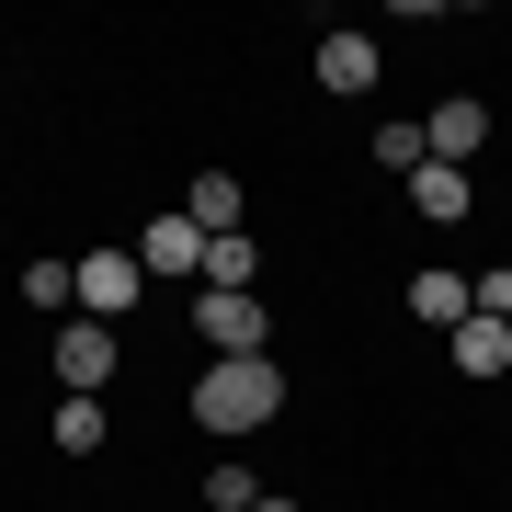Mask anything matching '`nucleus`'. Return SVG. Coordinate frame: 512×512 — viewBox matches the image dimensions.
Wrapping results in <instances>:
<instances>
[{
    "label": "nucleus",
    "mask_w": 512,
    "mask_h": 512,
    "mask_svg": "<svg viewBox=\"0 0 512 512\" xmlns=\"http://www.w3.org/2000/svg\"><path fill=\"white\" fill-rule=\"evenodd\" d=\"M285 410V365H274V353H228V365H205V387H194V421H205V433H262V421H274Z\"/></svg>",
    "instance_id": "nucleus-1"
},
{
    "label": "nucleus",
    "mask_w": 512,
    "mask_h": 512,
    "mask_svg": "<svg viewBox=\"0 0 512 512\" xmlns=\"http://www.w3.org/2000/svg\"><path fill=\"white\" fill-rule=\"evenodd\" d=\"M137 296H148V262H137V251H80V319L114 330Z\"/></svg>",
    "instance_id": "nucleus-2"
},
{
    "label": "nucleus",
    "mask_w": 512,
    "mask_h": 512,
    "mask_svg": "<svg viewBox=\"0 0 512 512\" xmlns=\"http://www.w3.org/2000/svg\"><path fill=\"white\" fill-rule=\"evenodd\" d=\"M421 148H433L444 171H467L478 148H490V103H478V92H456V103H433V114H421Z\"/></svg>",
    "instance_id": "nucleus-3"
},
{
    "label": "nucleus",
    "mask_w": 512,
    "mask_h": 512,
    "mask_svg": "<svg viewBox=\"0 0 512 512\" xmlns=\"http://www.w3.org/2000/svg\"><path fill=\"white\" fill-rule=\"evenodd\" d=\"M103 376H114V330H103V319H57V387L92 399Z\"/></svg>",
    "instance_id": "nucleus-4"
},
{
    "label": "nucleus",
    "mask_w": 512,
    "mask_h": 512,
    "mask_svg": "<svg viewBox=\"0 0 512 512\" xmlns=\"http://www.w3.org/2000/svg\"><path fill=\"white\" fill-rule=\"evenodd\" d=\"M137 262H148V274H160V285H205V228L194 217H148V239H137Z\"/></svg>",
    "instance_id": "nucleus-5"
},
{
    "label": "nucleus",
    "mask_w": 512,
    "mask_h": 512,
    "mask_svg": "<svg viewBox=\"0 0 512 512\" xmlns=\"http://www.w3.org/2000/svg\"><path fill=\"white\" fill-rule=\"evenodd\" d=\"M444 353H456V376H512V319L467 308L456 330H444Z\"/></svg>",
    "instance_id": "nucleus-6"
},
{
    "label": "nucleus",
    "mask_w": 512,
    "mask_h": 512,
    "mask_svg": "<svg viewBox=\"0 0 512 512\" xmlns=\"http://www.w3.org/2000/svg\"><path fill=\"white\" fill-rule=\"evenodd\" d=\"M194 330H205L217 365H228V353H262V308H251V296H194Z\"/></svg>",
    "instance_id": "nucleus-7"
},
{
    "label": "nucleus",
    "mask_w": 512,
    "mask_h": 512,
    "mask_svg": "<svg viewBox=\"0 0 512 512\" xmlns=\"http://www.w3.org/2000/svg\"><path fill=\"white\" fill-rule=\"evenodd\" d=\"M376 69H387L376 35H342V23L319 35V92H376Z\"/></svg>",
    "instance_id": "nucleus-8"
},
{
    "label": "nucleus",
    "mask_w": 512,
    "mask_h": 512,
    "mask_svg": "<svg viewBox=\"0 0 512 512\" xmlns=\"http://www.w3.org/2000/svg\"><path fill=\"white\" fill-rule=\"evenodd\" d=\"M410 205H421V217H433V228H456V217H467L478 194H467V171H444V160H421V171H410Z\"/></svg>",
    "instance_id": "nucleus-9"
},
{
    "label": "nucleus",
    "mask_w": 512,
    "mask_h": 512,
    "mask_svg": "<svg viewBox=\"0 0 512 512\" xmlns=\"http://www.w3.org/2000/svg\"><path fill=\"white\" fill-rule=\"evenodd\" d=\"M183 217H194L205 239H239V183H228V171H194V194H183Z\"/></svg>",
    "instance_id": "nucleus-10"
},
{
    "label": "nucleus",
    "mask_w": 512,
    "mask_h": 512,
    "mask_svg": "<svg viewBox=\"0 0 512 512\" xmlns=\"http://www.w3.org/2000/svg\"><path fill=\"white\" fill-rule=\"evenodd\" d=\"M251 274H262L251 228H239V239H205V296H251Z\"/></svg>",
    "instance_id": "nucleus-11"
},
{
    "label": "nucleus",
    "mask_w": 512,
    "mask_h": 512,
    "mask_svg": "<svg viewBox=\"0 0 512 512\" xmlns=\"http://www.w3.org/2000/svg\"><path fill=\"white\" fill-rule=\"evenodd\" d=\"M410 308L433 319V330H456V319L478 308V285H467V274H421V285H410Z\"/></svg>",
    "instance_id": "nucleus-12"
},
{
    "label": "nucleus",
    "mask_w": 512,
    "mask_h": 512,
    "mask_svg": "<svg viewBox=\"0 0 512 512\" xmlns=\"http://www.w3.org/2000/svg\"><path fill=\"white\" fill-rule=\"evenodd\" d=\"M103 399H57V456H103Z\"/></svg>",
    "instance_id": "nucleus-13"
},
{
    "label": "nucleus",
    "mask_w": 512,
    "mask_h": 512,
    "mask_svg": "<svg viewBox=\"0 0 512 512\" xmlns=\"http://www.w3.org/2000/svg\"><path fill=\"white\" fill-rule=\"evenodd\" d=\"M23 296L35 308H80V262H23Z\"/></svg>",
    "instance_id": "nucleus-14"
},
{
    "label": "nucleus",
    "mask_w": 512,
    "mask_h": 512,
    "mask_svg": "<svg viewBox=\"0 0 512 512\" xmlns=\"http://www.w3.org/2000/svg\"><path fill=\"white\" fill-rule=\"evenodd\" d=\"M205 501H217V512H251V501H262V478H251V467H239V456H228L217 478H205Z\"/></svg>",
    "instance_id": "nucleus-15"
},
{
    "label": "nucleus",
    "mask_w": 512,
    "mask_h": 512,
    "mask_svg": "<svg viewBox=\"0 0 512 512\" xmlns=\"http://www.w3.org/2000/svg\"><path fill=\"white\" fill-rule=\"evenodd\" d=\"M376 160H387V171H421L433 148H421V126H376Z\"/></svg>",
    "instance_id": "nucleus-16"
},
{
    "label": "nucleus",
    "mask_w": 512,
    "mask_h": 512,
    "mask_svg": "<svg viewBox=\"0 0 512 512\" xmlns=\"http://www.w3.org/2000/svg\"><path fill=\"white\" fill-rule=\"evenodd\" d=\"M251 512H296V501H274V490H262V501H251Z\"/></svg>",
    "instance_id": "nucleus-17"
}]
</instances>
